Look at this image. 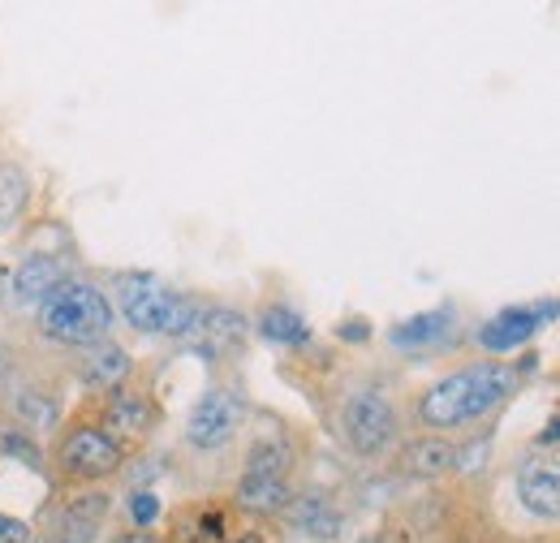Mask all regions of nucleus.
Here are the masks:
<instances>
[{
  "label": "nucleus",
  "instance_id": "1",
  "mask_svg": "<svg viewBox=\"0 0 560 543\" xmlns=\"http://www.w3.org/2000/svg\"><path fill=\"white\" fill-rule=\"evenodd\" d=\"M517 389V367L500 362V358H483L470 362L453 376H444L440 384H431L419 397V423L431 431H453L466 423H479L483 414L509 402V393Z\"/></svg>",
  "mask_w": 560,
  "mask_h": 543
},
{
  "label": "nucleus",
  "instance_id": "2",
  "mask_svg": "<svg viewBox=\"0 0 560 543\" xmlns=\"http://www.w3.org/2000/svg\"><path fill=\"white\" fill-rule=\"evenodd\" d=\"M108 328H113V307L86 280H66L39 302V333L57 345L91 349L108 337Z\"/></svg>",
  "mask_w": 560,
  "mask_h": 543
},
{
  "label": "nucleus",
  "instance_id": "3",
  "mask_svg": "<svg viewBox=\"0 0 560 543\" xmlns=\"http://www.w3.org/2000/svg\"><path fill=\"white\" fill-rule=\"evenodd\" d=\"M117 298H121V315L147 337H190L199 324V311H203L147 272L117 276Z\"/></svg>",
  "mask_w": 560,
  "mask_h": 543
},
{
  "label": "nucleus",
  "instance_id": "4",
  "mask_svg": "<svg viewBox=\"0 0 560 543\" xmlns=\"http://www.w3.org/2000/svg\"><path fill=\"white\" fill-rule=\"evenodd\" d=\"M341 440L358 458H380L397 440V409L384 393L362 389L341 406Z\"/></svg>",
  "mask_w": 560,
  "mask_h": 543
},
{
  "label": "nucleus",
  "instance_id": "5",
  "mask_svg": "<svg viewBox=\"0 0 560 543\" xmlns=\"http://www.w3.org/2000/svg\"><path fill=\"white\" fill-rule=\"evenodd\" d=\"M242 418H246L242 393H233V389H208L190 406V414H186V444L199 449V453H215V449H224L242 431Z\"/></svg>",
  "mask_w": 560,
  "mask_h": 543
},
{
  "label": "nucleus",
  "instance_id": "6",
  "mask_svg": "<svg viewBox=\"0 0 560 543\" xmlns=\"http://www.w3.org/2000/svg\"><path fill=\"white\" fill-rule=\"evenodd\" d=\"M121 462H126V444L113 440L104 427H86V423L70 427L57 449V466L66 478H108L113 471H121Z\"/></svg>",
  "mask_w": 560,
  "mask_h": 543
},
{
  "label": "nucleus",
  "instance_id": "7",
  "mask_svg": "<svg viewBox=\"0 0 560 543\" xmlns=\"http://www.w3.org/2000/svg\"><path fill=\"white\" fill-rule=\"evenodd\" d=\"M560 307L557 302H535V307H509V311H500V315H491L488 324L479 328V345L491 349V354H509V349H517V345H526V340L535 337L552 315H557Z\"/></svg>",
  "mask_w": 560,
  "mask_h": 543
},
{
  "label": "nucleus",
  "instance_id": "8",
  "mask_svg": "<svg viewBox=\"0 0 560 543\" xmlns=\"http://www.w3.org/2000/svg\"><path fill=\"white\" fill-rule=\"evenodd\" d=\"M517 500L526 513L560 522V462L557 458H526L517 466Z\"/></svg>",
  "mask_w": 560,
  "mask_h": 543
},
{
  "label": "nucleus",
  "instance_id": "9",
  "mask_svg": "<svg viewBox=\"0 0 560 543\" xmlns=\"http://www.w3.org/2000/svg\"><path fill=\"white\" fill-rule=\"evenodd\" d=\"M195 349L208 354V358H224L233 349H242L246 340V320L237 311H224V307H211V311H199V324H195Z\"/></svg>",
  "mask_w": 560,
  "mask_h": 543
},
{
  "label": "nucleus",
  "instance_id": "10",
  "mask_svg": "<svg viewBox=\"0 0 560 543\" xmlns=\"http://www.w3.org/2000/svg\"><path fill=\"white\" fill-rule=\"evenodd\" d=\"M61 285H66V264L57 255H31L13 272V298L18 302H44Z\"/></svg>",
  "mask_w": 560,
  "mask_h": 543
},
{
  "label": "nucleus",
  "instance_id": "11",
  "mask_svg": "<svg viewBox=\"0 0 560 543\" xmlns=\"http://www.w3.org/2000/svg\"><path fill=\"white\" fill-rule=\"evenodd\" d=\"M151 423H155V406L142 393H117L104 409V431L113 440H139L151 431Z\"/></svg>",
  "mask_w": 560,
  "mask_h": 543
},
{
  "label": "nucleus",
  "instance_id": "12",
  "mask_svg": "<svg viewBox=\"0 0 560 543\" xmlns=\"http://www.w3.org/2000/svg\"><path fill=\"white\" fill-rule=\"evenodd\" d=\"M453 333V311L444 307V311H422L415 320H401L388 340L397 345V349H427V345H440V340Z\"/></svg>",
  "mask_w": 560,
  "mask_h": 543
},
{
  "label": "nucleus",
  "instance_id": "13",
  "mask_svg": "<svg viewBox=\"0 0 560 543\" xmlns=\"http://www.w3.org/2000/svg\"><path fill=\"white\" fill-rule=\"evenodd\" d=\"M126 376H130V354H126L121 345L100 340V345L86 349V362H82V380H86V384H95V389H117Z\"/></svg>",
  "mask_w": 560,
  "mask_h": 543
},
{
  "label": "nucleus",
  "instance_id": "14",
  "mask_svg": "<svg viewBox=\"0 0 560 543\" xmlns=\"http://www.w3.org/2000/svg\"><path fill=\"white\" fill-rule=\"evenodd\" d=\"M104 513H108V496L91 492V496H78L66 518H61V540L66 543H91L104 527Z\"/></svg>",
  "mask_w": 560,
  "mask_h": 543
},
{
  "label": "nucleus",
  "instance_id": "15",
  "mask_svg": "<svg viewBox=\"0 0 560 543\" xmlns=\"http://www.w3.org/2000/svg\"><path fill=\"white\" fill-rule=\"evenodd\" d=\"M237 505L250 509V513H277L289 505V478L242 475L237 478Z\"/></svg>",
  "mask_w": 560,
  "mask_h": 543
},
{
  "label": "nucleus",
  "instance_id": "16",
  "mask_svg": "<svg viewBox=\"0 0 560 543\" xmlns=\"http://www.w3.org/2000/svg\"><path fill=\"white\" fill-rule=\"evenodd\" d=\"M259 337L272 340V345H306L311 340V328H306V320L293 311V307H268L264 315H259Z\"/></svg>",
  "mask_w": 560,
  "mask_h": 543
},
{
  "label": "nucleus",
  "instance_id": "17",
  "mask_svg": "<svg viewBox=\"0 0 560 543\" xmlns=\"http://www.w3.org/2000/svg\"><path fill=\"white\" fill-rule=\"evenodd\" d=\"M453 462H457V453L448 440L427 436V440L406 449V471H415V475H444V471H453Z\"/></svg>",
  "mask_w": 560,
  "mask_h": 543
},
{
  "label": "nucleus",
  "instance_id": "18",
  "mask_svg": "<svg viewBox=\"0 0 560 543\" xmlns=\"http://www.w3.org/2000/svg\"><path fill=\"white\" fill-rule=\"evenodd\" d=\"M293 505V522L302 527V531H311V535H337L341 531V518H337V509L328 505V500H289Z\"/></svg>",
  "mask_w": 560,
  "mask_h": 543
},
{
  "label": "nucleus",
  "instance_id": "19",
  "mask_svg": "<svg viewBox=\"0 0 560 543\" xmlns=\"http://www.w3.org/2000/svg\"><path fill=\"white\" fill-rule=\"evenodd\" d=\"M26 207V177L18 169H0V233L22 216Z\"/></svg>",
  "mask_w": 560,
  "mask_h": 543
},
{
  "label": "nucleus",
  "instance_id": "20",
  "mask_svg": "<svg viewBox=\"0 0 560 543\" xmlns=\"http://www.w3.org/2000/svg\"><path fill=\"white\" fill-rule=\"evenodd\" d=\"M130 518H135L139 527H151V522L160 518V496H155V492H135V496H130Z\"/></svg>",
  "mask_w": 560,
  "mask_h": 543
},
{
  "label": "nucleus",
  "instance_id": "21",
  "mask_svg": "<svg viewBox=\"0 0 560 543\" xmlns=\"http://www.w3.org/2000/svg\"><path fill=\"white\" fill-rule=\"evenodd\" d=\"M0 543H31V527L0 513Z\"/></svg>",
  "mask_w": 560,
  "mask_h": 543
},
{
  "label": "nucleus",
  "instance_id": "22",
  "mask_svg": "<svg viewBox=\"0 0 560 543\" xmlns=\"http://www.w3.org/2000/svg\"><path fill=\"white\" fill-rule=\"evenodd\" d=\"M337 333L346 340H366V320H350V324H341Z\"/></svg>",
  "mask_w": 560,
  "mask_h": 543
},
{
  "label": "nucleus",
  "instance_id": "23",
  "mask_svg": "<svg viewBox=\"0 0 560 543\" xmlns=\"http://www.w3.org/2000/svg\"><path fill=\"white\" fill-rule=\"evenodd\" d=\"M539 444H560V414L544 427V436H539Z\"/></svg>",
  "mask_w": 560,
  "mask_h": 543
},
{
  "label": "nucleus",
  "instance_id": "24",
  "mask_svg": "<svg viewBox=\"0 0 560 543\" xmlns=\"http://www.w3.org/2000/svg\"><path fill=\"white\" fill-rule=\"evenodd\" d=\"M117 543H151V535H142V531H135V535H121Z\"/></svg>",
  "mask_w": 560,
  "mask_h": 543
},
{
  "label": "nucleus",
  "instance_id": "25",
  "mask_svg": "<svg viewBox=\"0 0 560 543\" xmlns=\"http://www.w3.org/2000/svg\"><path fill=\"white\" fill-rule=\"evenodd\" d=\"M233 543H264V535H237Z\"/></svg>",
  "mask_w": 560,
  "mask_h": 543
}]
</instances>
